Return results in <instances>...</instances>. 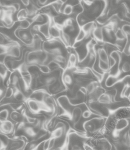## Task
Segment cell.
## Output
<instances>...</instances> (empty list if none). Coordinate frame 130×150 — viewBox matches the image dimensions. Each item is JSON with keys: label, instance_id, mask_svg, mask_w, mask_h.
<instances>
[{"label": "cell", "instance_id": "cell-1", "mask_svg": "<svg viewBox=\"0 0 130 150\" xmlns=\"http://www.w3.org/2000/svg\"><path fill=\"white\" fill-rule=\"evenodd\" d=\"M57 103L59 107L62 110V113L59 116L71 120V111L75 105L71 103L69 98L66 95L61 96L57 99Z\"/></svg>", "mask_w": 130, "mask_h": 150}, {"label": "cell", "instance_id": "cell-2", "mask_svg": "<svg viewBox=\"0 0 130 150\" xmlns=\"http://www.w3.org/2000/svg\"><path fill=\"white\" fill-rule=\"evenodd\" d=\"M107 117L99 116V117H94L85 121L83 124V128L85 131L87 133L93 134L104 125Z\"/></svg>", "mask_w": 130, "mask_h": 150}, {"label": "cell", "instance_id": "cell-3", "mask_svg": "<svg viewBox=\"0 0 130 150\" xmlns=\"http://www.w3.org/2000/svg\"><path fill=\"white\" fill-rule=\"evenodd\" d=\"M24 103L27 105L29 111L33 114L38 115L42 111L47 113H50V110L43 101H39L29 97H27Z\"/></svg>", "mask_w": 130, "mask_h": 150}, {"label": "cell", "instance_id": "cell-4", "mask_svg": "<svg viewBox=\"0 0 130 150\" xmlns=\"http://www.w3.org/2000/svg\"><path fill=\"white\" fill-rule=\"evenodd\" d=\"M15 35L19 40L26 46L30 47L33 41V34L31 29H21L17 28L15 30Z\"/></svg>", "mask_w": 130, "mask_h": 150}, {"label": "cell", "instance_id": "cell-5", "mask_svg": "<svg viewBox=\"0 0 130 150\" xmlns=\"http://www.w3.org/2000/svg\"><path fill=\"white\" fill-rule=\"evenodd\" d=\"M26 138L24 137H14L10 139H8L6 149H24L26 144Z\"/></svg>", "mask_w": 130, "mask_h": 150}, {"label": "cell", "instance_id": "cell-6", "mask_svg": "<svg viewBox=\"0 0 130 150\" xmlns=\"http://www.w3.org/2000/svg\"><path fill=\"white\" fill-rule=\"evenodd\" d=\"M109 115H113L117 120L130 119V105L120 107L115 109L109 108Z\"/></svg>", "mask_w": 130, "mask_h": 150}, {"label": "cell", "instance_id": "cell-7", "mask_svg": "<svg viewBox=\"0 0 130 150\" xmlns=\"http://www.w3.org/2000/svg\"><path fill=\"white\" fill-rule=\"evenodd\" d=\"M6 54L17 59H20L22 56V53L19 43L17 42H10Z\"/></svg>", "mask_w": 130, "mask_h": 150}, {"label": "cell", "instance_id": "cell-8", "mask_svg": "<svg viewBox=\"0 0 130 150\" xmlns=\"http://www.w3.org/2000/svg\"><path fill=\"white\" fill-rule=\"evenodd\" d=\"M129 124V119L121 118L117 120L114 129L113 130V136L114 138H117L120 136V132L124 130L128 127Z\"/></svg>", "mask_w": 130, "mask_h": 150}, {"label": "cell", "instance_id": "cell-9", "mask_svg": "<svg viewBox=\"0 0 130 150\" xmlns=\"http://www.w3.org/2000/svg\"><path fill=\"white\" fill-rule=\"evenodd\" d=\"M0 129L2 132L7 136L13 134L15 131V124L10 119L6 120L0 122Z\"/></svg>", "mask_w": 130, "mask_h": 150}, {"label": "cell", "instance_id": "cell-10", "mask_svg": "<svg viewBox=\"0 0 130 150\" xmlns=\"http://www.w3.org/2000/svg\"><path fill=\"white\" fill-rule=\"evenodd\" d=\"M65 131V126L62 122H58L54 127L52 131L51 132V136L55 138L58 139L61 138Z\"/></svg>", "mask_w": 130, "mask_h": 150}, {"label": "cell", "instance_id": "cell-11", "mask_svg": "<svg viewBox=\"0 0 130 150\" xmlns=\"http://www.w3.org/2000/svg\"><path fill=\"white\" fill-rule=\"evenodd\" d=\"M114 96L113 94L109 93H107L105 91L98 97L97 101L103 105L113 104L114 103Z\"/></svg>", "mask_w": 130, "mask_h": 150}, {"label": "cell", "instance_id": "cell-12", "mask_svg": "<svg viewBox=\"0 0 130 150\" xmlns=\"http://www.w3.org/2000/svg\"><path fill=\"white\" fill-rule=\"evenodd\" d=\"M94 40L96 42H99L100 43H105L104 39V33L103 27L96 26L92 31V33Z\"/></svg>", "mask_w": 130, "mask_h": 150}, {"label": "cell", "instance_id": "cell-13", "mask_svg": "<svg viewBox=\"0 0 130 150\" xmlns=\"http://www.w3.org/2000/svg\"><path fill=\"white\" fill-rule=\"evenodd\" d=\"M82 109L78 105H75L71 111V121L73 123L74 126H75V125L80 121L82 117Z\"/></svg>", "mask_w": 130, "mask_h": 150}, {"label": "cell", "instance_id": "cell-14", "mask_svg": "<svg viewBox=\"0 0 130 150\" xmlns=\"http://www.w3.org/2000/svg\"><path fill=\"white\" fill-rule=\"evenodd\" d=\"M51 18H51L50 20L47 22L39 24V26H38V33H40L47 40L50 38V28L51 25Z\"/></svg>", "mask_w": 130, "mask_h": 150}, {"label": "cell", "instance_id": "cell-15", "mask_svg": "<svg viewBox=\"0 0 130 150\" xmlns=\"http://www.w3.org/2000/svg\"><path fill=\"white\" fill-rule=\"evenodd\" d=\"M61 80L66 88H68V86H71L73 81V77L71 74L68 73V69H65L63 71L62 74L61 76Z\"/></svg>", "mask_w": 130, "mask_h": 150}, {"label": "cell", "instance_id": "cell-16", "mask_svg": "<svg viewBox=\"0 0 130 150\" xmlns=\"http://www.w3.org/2000/svg\"><path fill=\"white\" fill-rule=\"evenodd\" d=\"M96 26H97V25H96V22L95 21H90L87 22L86 23H85V24H83V25H82L80 27L82 28L83 29V30L86 33V35H87L86 38H87L90 36V35L92 33L93 30Z\"/></svg>", "mask_w": 130, "mask_h": 150}, {"label": "cell", "instance_id": "cell-17", "mask_svg": "<svg viewBox=\"0 0 130 150\" xmlns=\"http://www.w3.org/2000/svg\"><path fill=\"white\" fill-rule=\"evenodd\" d=\"M13 87L14 90V93L12 97L13 99L17 102H20V103L24 102L27 98V97H26V95L17 87Z\"/></svg>", "mask_w": 130, "mask_h": 150}, {"label": "cell", "instance_id": "cell-18", "mask_svg": "<svg viewBox=\"0 0 130 150\" xmlns=\"http://www.w3.org/2000/svg\"><path fill=\"white\" fill-rule=\"evenodd\" d=\"M119 83H120L119 76L115 74H110L106 79L105 86L107 87L110 88Z\"/></svg>", "mask_w": 130, "mask_h": 150}, {"label": "cell", "instance_id": "cell-19", "mask_svg": "<svg viewBox=\"0 0 130 150\" xmlns=\"http://www.w3.org/2000/svg\"><path fill=\"white\" fill-rule=\"evenodd\" d=\"M96 146H97L99 149L107 150V149H111L112 145L107 139L105 138H97Z\"/></svg>", "mask_w": 130, "mask_h": 150}, {"label": "cell", "instance_id": "cell-20", "mask_svg": "<svg viewBox=\"0 0 130 150\" xmlns=\"http://www.w3.org/2000/svg\"><path fill=\"white\" fill-rule=\"evenodd\" d=\"M77 61H78V57L76 54L75 53H71L68 57V60L67 62L66 69L69 70H72L73 68H75L76 67Z\"/></svg>", "mask_w": 130, "mask_h": 150}, {"label": "cell", "instance_id": "cell-21", "mask_svg": "<svg viewBox=\"0 0 130 150\" xmlns=\"http://www.w3.org/2000/svg\"><path fill=\"white\" fill-rule=\"evenodd\" d=\"M97 54L100 60L108 63V54H107V52L104 48L101 47L98 49L97 51Z\"/></svg>", "mask_w": 130, "mask_h": 150}, {"label": "cell", "instance_id": "cell-22", "mask_svg": "<svg viewBox=\"0 0 130 150\" xmlns=\"http://www.w3.org/2000/svg\"><path fill=\"white\" fill-rule=\"evenodd\" d=\"M115 38L117 42H121L127 39V36L120 28H117L115 30Z\"/></svg>", "mask_w": 130, "mask_h": 150}, {"label": "cell", "instance_id": "cell-23", "mask_svg": "<svg viewBox=\"0 0 130 150\" xmlns=\"http://www.w3.org/2000/svg\"><path fill=\"white\" fill-rule=\"evenodd\" d=\"M28 18V12L26 8H21L17 11L16 19L17 21H20L24 19Z\"/></svg>", "mask_w": 130, "mask_h": 150}, {"label": "cell", "instance_id": "cell-24", "mask_svg": "<svg viewBox=\"0 0 130 150\" xmlns=\"http://www.w3.org/2000/svg\"><path fill=\"white\" fill-rule=\"evenodd\" d=\"M18 26L17 28L21 29H26L30 28L31 25L32 24V22L29 20V18L24 19L20 21H18Z\"/></svg>", "mask_w": 130, "mask_h": 150}, {"label": "cell", "instance_id": "cell-25", "mask_svg": "<svg viewBox=\"0 0 130 150\" xmlns=\"http://www.w3.org/2000/svg\"><path fill=\"white\" fill-rule=\"evenodd\" d=\"M86 33L83 30L82 28L79 26L78 33L76 35V36L75 38L74 42H82L85 39H86Z\"/></svg>", "mask_w": 130, "mask_h": 150}, {"label": "cell", "instance_id": "cell-26", "mask_svg": "<svg viewBox=\"0 0 130 150\" xmlns=\"http://www.w3.org/2000/svg\"><path fill=\"white\" fill-rule=\"evenodd\" d=\"M52 8L58 13H61L62 10L64 6V4H63L60 0H57L55 2L52 3L50 4Z\"/></svg>", "mask_w": 130, "mask_h": 150}, {"label": "cell", "instance_id": "cell-27", "mask_svg": "<svg viewBox=\"0 0 130 150\" xmlns=\"http://www.w3.org/2000/svg\"><path fill=\"white\" fill-rule=\"evenodd\" d=\"M86 67L92 73V74L95 76V77L96 78V79L100 83L103 81V80L104 79V74H102V73H100L99 71H98L97 70H96L93 67Z\"/></svg>", "mask_w": 130, "mask_h": 150}, {"label": "cell", "instance_id": "cell-28", "mask_svg": "<svg viewBox=\"0 0 130 150\" xmlns=\"http://www.w3.org/2000/svg\"><path fill=\"white\" fill-rule=\"evenodd\" d=\"M52 60H53L55 62H56L57 63H58L61 66V64H65L66 62V58L63 54H57V55L52 56ZM61 67H62V66H61Z\"/></svg>", "mask_w": 130, "mask_h": 150}, {"label": "cell", "instance_id": "cell-29", "mask_svg": "<svg viewBox=\"0 0 130 150\" xmlns=\"http://www.w3.org/2000/svg\"><path fill=\"white\" fill-rule=\"evenodd\" d=\"M98 66L100 70H101L102 71H104V73L110 71V66L108 64V62H104L101 60H99V63H98Z\"/></svg>", "mask_w": 130, "mask_h": 150}, {"label": "cell", "instance_id": "cell-30", "mask_svg": "<svg viewBox=\"0 0 130 150\" xmlns=\"http://www.w3.org/2000/svg\"><path fill=\"white\" fill-rule=\"evenodd\" d=\"M83 11H84V7L83 6V4L81 3V2H80V3L76 5L73 6V12H72V14L73 15H75L76 16L78 15L83 13Z\"/></svg>", "mask_w": 130, "mask_h": 150}, {"label": "cell", "instance_id": "cell-31", "mask_svg": "<svg viewBox=\"0 0 130 150\" xmlns=\"http://www.w3.org/2000/svg\"><path fill=\"white\" fill-rule=\"evenodd\" d=\"M72 12H73V6L68 4H65L64 5V6L62 10V13L68 16L71 15L72 14Z\"/></svg>", "mask_w": 130, "mask_h": 150}, {"label": "cell", "instance_id": "cell-32", "mask_svg": "<svg viewBox=\"0 0 130 150\" xmlns=\"http://www.w3.org/2000/svg\"><path fill=\"white\" fill-rule=\"evenodd\" d=\"M110 56H111L112 57H113L117 62V64L120 66V62L121 61V56L120 54V52L118 50H114L112 52H111V53L109 54Z\"/></svg>", "mask_w": 130, "mask_h": 150}, {"label": "cell", "instance_id": "cell-33", "mask_svg": "<svg viewBox=\"0 0 130 150\" xmlns=\"http://www.w3.org/2000/svg\"><path fill=\"white\" fill-rule=\"evenodd\" d=\"M9 72V71L8 70L4 63L0 62V76L2 77V80L6 77Z\"/></svg>", "mask_w": 130, "mask_h": 150}, {"label": "cell", "instance_id": "cell-34", "mask_svg": "<svg viewBox=\"0 0 130 150\" xmlns=\"http://www.w3.org/2000/svg\"><path fill=\"white\" fill-rule=\"evenodd\" d=\"M10 112L7 108H3L0 110V121H3L8 120L9 117Z\"/></svg>", "mask_w": 130, "mask_h": 150}, {"label": "cell", "instance_id": "cell-35", "mask_svg": "<svg viewBox=\"0 0 130 150\" xmlns=\"http://www.w3.org/2000/svg\"><path fill=\"white\" fill-rule=\"evenodd\" d=\"M39 71L43 74H48L51 72V70L47 64H40L36 65Z\"/></svg>", "mask_w": 130, "mask_h": 150}, {"label": "cell", "instance_id": "cell-36", "mask_svg": "<svg viewBox=\"0 0 130 150\" xmlns=\"http://www.w3.org/2000/svg\"><path fill=\"white\" fill-rule=\"evenodd\" d=\"M14 93L13 87L11 86H9L5 88V94H4V98H10L13 97Z\"/></svg>", "mask_w": 130, "mask_h": 150}, {"label": "cell", "instance_id": "cell-37", "mask_svg": "<svg viewBox=\"0 0 130 150\" xmlns=\"http://www.w3.org/2000/svg\"><path fill=\"white\" fill-rule=\"evenodd\" d=\"M120 83H122L124 85L130 88V74L126 75L122 79H120Z\"/></svg>", "mask_w": 130, "mask_h": 150}, {"label": "cell", "instance_id": "cell-38", "mask_svg": "<svg viewBox=\"0 0 130 150\" xmlns=\"http://www.w3.org/2000/svg\"><path fill=\"white\" fill-rule=\"evenodd\" d=\"M121 71L123 73H128L130 71V63L129 62L125 61L122 63Z\"/></svg>", "mask_w": 130, "mask_h": 150}, {"label": "cell", "instance_id": "cell-39", "mask_svg": "<svg viewBox=\"0 0 130 150\" xmlns=\"http://www.w3.org/2000/svg\"><path fill=\"white\" fill-rule=\"evenodd\" d=\"M9 44L3 45V44H2L0 43V56L3 55V54H6L8 49V47H9Z\"/></svg>", "mask_w": 130, "mask_h": 150}, {"label": "cell", "instance_id": "cell-40", "mask_svg": "<svg viewBox=\"0 0 130 150\" xmlns=\"http://www.w3.org/2000/svg\"><path fill=\"white\" fill-rule=\"evenodd\" d=\"M121 29L127 36H130V24L126 23L123 25L121 27Z\"/></svg>", "mask_w": 130, "mask_h": 150}, {"label": "cell", "instance_id": "cell-41", "mask_svg": "<svg viewBox=\"0 0 130 150\" xmlns=\"http://www.w3.org/2000/svg\"><path fill=\"white\" fill-rule=\"evenodd\" d=\"M108 64H109V66H110V69H112L113 67H114L116 64L118 67H120V66H118L117 64V62L116 60L113 58L111 56L108 55Z\"/></svg>", "mask_w": 130, "mask_h": 150}, {"label": "cell", "instance_id": "cell-42", "mask_svg": "<svg viewBox=\"0 0 130 150\" xmlns=\"http://www.w3.org/2000/svg\"><path fill=\"white\" fill-rule=\"evenodd\" d=\"M93 114V112H92V111L88 108L87 110H85L84 111L82 112V117H83L84 118H89L91 117V115Z\"/></svg>", "mask_w": 130, "mask_h": 150}, {"label": "cell", "instance_id": "cell-43", "mask_svg": "<svg viewBox=\"0 0 130 150\" xmlns=\"http://www.w3.org/2000/svg\"><path fill=\"white\" fill-rule=\"evenodd\" d=\"M56 143V138L50 137V141H49V148L48 149H52L55 145Z\"/></svg>", "mask_w": 130, "mask_h": 150}, {"label": "cell", "instance_id": "cell-44", "mask_svg": "<svg viewBox=\"0 0 130 150\" xmlns=\"http://www.w3.org/2000/svg\"><path fill=\"white\" fill-rule=\"evenodd\" d=\"M122 4L126 8L127 13H130V0H125Z\"/></svg>", "mask_w": 130, "mask_h": 150}, {"label": "cell", "instance_id": "cell-45", "mask_svg": "<svg viewBox=\"0 0 130 150\" xmlns=\"http://www.w3.org/2000/svg\"><path fill=\"white\" fill-rule=\"evenodd\" d=\"M80 2H81L80 0H68L66 4H69L72 6H74L80 3Z\"/></svg>", "mask_w": 130, "mask_h": 150}, {"label": "cell", "instance_id": "cell-46", "mask_svg": "<svg viewBox=\"0 0 130 150\" xmlns=\"http://www.w3.org/2000/svg\"><path fill=\"white\" fill-rule=\"evenodd\" d=\"M79 91L81 93L83 94L85 96H86L87 94V90L85 86H80V87L79 88Z\"/></svg>", "mask_w": 130, "mask_h": 150}, {"label": "cell", "instance_id": "cell-47", "mask_svg": "<svg viewBox=\"0 0 130 150\" xmlns=\"http://www.w3.org/2000/svg\"><path fill=\"white\" fill-rule=\"evenodd\" d=\"M83 147L85 149H94L93 147L89 143H87L86 141L83 142Z\"/></svg>", "mask_w": 130, "mask_h": 150}, {"label": "cell", "instance_id": "cell-48", "mask_svg": "<svg viewBox=\"0 0 130 150\" xmlns=\"http://www.w3.org/2000/svg\"><path fill=\"white\" fill-rule=\"evenodd\" d=\"M49 141H50V138L44 140V143H43V149L44 150L48 149V148H49Z\"/></svg>", "mask_w": 130, "mask_h": 150}, {"label": "cell", "instance_id": "cell-49", "mask_svg": "<svg viewBox=\"0 0 130 150\" xmlns=\"http://www.w3.org/2000/svg\"><path fill=\"white\" fill-rule=\"evenodd\" d=\"M5 88H0V101L4 98V94H5Z\"/></svg>", "mask_w": 130, "mask_h": 150}, {"label": "cell", "instance_id": "cell-50", "mask_svg": "<svg viewBox=\"0 0 130 150\" xmlns=\"http://www.w3.org/2000/svg\"><path fill=\"white\" fill-rule=\"evenodd\" d=\"M19 1L25 6H26L30 3V0H19Z\"/></svg>", "mask_w": 130, "mask_h": 150}, {"label": "cell", "instance_id": "cell-51", "mask_svg": "<svg viewBox=\"0 0 130 150\" xmlns=\"http://www.w3.org/2000/svg\"><path fill=\"white\" fill-rule=\"evenodd\" d=\"M71 149L73 150H80V149H82V148L79 145L74 144L72 146Z\"/></svg>", "mask_w": 130, "mask_h": 150}, {"label": "cell", "instance_id": "cell-52", "mask_svg": "<svg viewBox=\"0 0 130 150\" xmlns=\"http://www.w3.org/2000/svg\"><path fill=\"white\" fill-rule=\"evenodd\" d=\"M128 141H129V142L130 143V128H129V131L128 132Z\"/></svg>", "mask_w": 130, "mask_h": 150}, {"label": "cell", "instance_id": "cell-53", "mask_svg": "<svg viewBox=\"0 0 130 150\" xmlns=\"http://www.w3.org/2000/svg\"><path fill=\"white\" fill-rule=\"evenodd\" d=\"M60 1H61L63 4H66V2H67V1H68V0H60Z\"/></svg>", "mask_w": 130, "mask_h": 150}, {"label": "cell", "instance_id": "cell-54", "mask_svg": "<svg viewBox=\"0 0 130 150\" xmlns=\"http://www.w3.org/2000/svg\"><path fill=\"white\" fill-rule=\"evenodd\" d=\"M1 79H2V77L0 76V83H1Z\"/></svg>", "mask_w": 130, "mask_h": 150}, {"label": "cell", "instance_id": "cell-55", "mask_svg": "<svg viewBox=\"0 0 130 150\" xmlns=\"http://www.w3.org/2000/svg\"><path fill=\"white\" fill-rule=\"evenodd\" d=\"M80 1H83V0H80Z\"/></svg>", "mask_w": 130, "mask_h": 150}]
</instances>
